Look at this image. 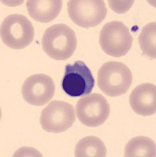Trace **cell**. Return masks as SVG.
<instances>
[{
	"label": "cell",
	"mask_w": 156,
	"mask_h": 157,
	"mask_svg": "<svg viewBox=\"0 0 156 157\" xmlns=\"http://www.w3.org/2000/svg\"><path fill=\"white\" fill-rule=\"evenodd\" d=\"M129 28L121 21L108 22L99 34V44L105 54L114 57L126 55L133 45Z\"/></svg>",
	"instance_id": "4"
},
{
	"label": "cell",
	"mask_w": 156,
	"mask_h": 157,
	"mask_svg": "<svg viewBox=\"0 0 156 157\" xmlns=\"http://www.w3.org/2000/svg\"><path fill=\"white\" fill-rule=\"evenodd\" d=\"M155 142L150 137L138 136L132 138L125 147L126 157H154L156 155Z\"/></svg>",
	"instance_id": "12"
},
{
	"label": "cell",
	"mask_w": 156,
	"mask_h": 157,
	"mask_svg": "<svg viewBox=\"0 0 156 157\" xmlns=\"http://www.w3.org/2000/svg\"><path fill=\"white\" fill-rule=\"evenodd\" d=\"M75 120V113L72 105L54 100L43 109L40 121L45 131L58 134L70 128Z\"/></svg>",
	"instance_id": "7"
},
{
	"label": "cell",
	"mask_w": 156,
	"mask_h": 157,
	"mask_svg": "<svg viewBox=\"0 0 156 157\" xmlns=\"http://www.w3.org/2000/svg\"><path fill=\"white\" fill-rule=\"evenodd\" d=\"M1 39L8 47L22 50L32 43L34 29L31 21L22 14H10L1 24Z\"/></svg>",
	"instance_id": "3"
},
{
	"label": "cell",
	"mask_w": 156,
	"mask_h": 157,
	"mask_svg": "<svg viewBox=\"0 0 156 157\" xmlns=\"http://www.w3.org/2000/svg\"><path fill=\"white\" fill-rule=\"evenodd\" d=\"M77 45L75 32L65 24H57L45 30L42 48L50 58L65 61L72 57Z\"/></svg>",
	"instance_id": "1"
},
{
	"label": "cell",
	"mask_w": 156,
	"mask_h": 157,
	"mask_svg": "<svg viewBox=\"0 0 156 157\" xmlns=\"http://www.w3.org/2000/svg\"><path fill=\"white\" fill-rule=\"evenodd\" d=\"M76 113L82 124L89 127H96L103 124L108 119L110 105L102 94L93 93L78 101Z\"/></svg>",
	"instance_id": "8"
},
{
	"label": "cell",
	"mask_w": 156,
	"mask_h": 157,
	"mask_svg": "<svg viewBox=\"0 0 156 157\" xmlns=\"http://www.w3.org/2000/svg\"><path fill=\"white\" fill-rule=\"evenodd\" d=\"M156 23L151 22L146 25L139 36V43L145 55L155 59L156 57Z\"/></svg>",
	"instance_id": "14"
},
{
	"label": "cell",
	"mask_w": 156,
	"mask_h": 157,
	"mask_svg": "<svg viewBox=\"0 0 156 157\" xmlns=\"http://www.w3.org/2000/svg\"><path fill=\"white\" fill-rule=\"evenodd\" d=\"M132 82L131 70L122 62L107 61L98 71V86L107 96L118 97L125 94L131 86Z\"/></svg>",
	"instance_id": "2"
},
{
	"label": "cell",
	"mask_w": 156,
	"mask_h": 157,
	"mask_svg": "<svg viewBox=\"0 0 156 157\" xmlns=\"http://www.w3.org/2000/svg\"><path fill=\"white\" fill-rule=\"evenodd\" d=\"M70 19L80 27H95L105 19L106 4L102 0H70L67 4Z\"/></svg>",
	"instance_id": "5"
},
{
	"label": "cell",
	"mask_w": 156,
	"mask_h": 157,
	"mask_svg": "<svg viewBox=\"0 0 156 157\" xmlns=\"http://www.w3.org/2000/svg\"><path fill=\"white\" fill-rule=\"evenodd\" d=\"M74 153L77 157H104L106 155V148L99 137L88 136L77 142Z\"/></svg>",
	"instance_id": "13"
},
{
	"label": "cell",
	"mask_w": 156,
	"mask_h": 157,
	"mask_svg": "<svg viewBox=\"0 0 156 157\" xmlns=\"http://www.w3.org/2000/svg\"><path fill=\"white\" fill-rule=\"evenodd\" d=\"M129 104L136 114L152 116L156 113V87L152 83H143L136 86L129 97Z\"/></svg>",
	"instance_id": "10"
},
{
	"label": "cell",
	"mask_w": 156,
	"mask_h": 157,
	"mask_svg": "<svg viewBox=\"0 0 156 157\" xmlns=\"http://www.w3.org/2000/svg\"><path fill=\"white\" fill-rule=\"evenodd\" d=\"M134 1H125V2H122V1H108L109 6H110L112 10L114 12L118 13H126V11L129 10L130 7L132 6Z\"/></svg>",
	"instance_id": "15"
},
{
	"label": "cell",
	"mask_w": 156,
	"mask_h": 157,
	"mask_svg": "<svg viewBox=\"0 0 156 157\" xmlns=\"http://www.w3.org/2000/svg\"><path fill=\"white\" fill-rule=\"evenodd\" d=\"M55 85L53 78L45 74H35L25 79L22 93L26 102L36 106L44 105L53 98Z\"/></svg>",
	"instance_id": "9"
},
{
	"label": "cell",
	"mask_w": 156,
	"mask_h": 157,
	"mask_svg": "<svg viewBox=\"0 0 156 157\" xmlns=\"http://www.w3.org/2000/svg\"><path fill=\"white\" fill-rule=\"evenodd\" d=\"M29 14L41 23H49L55 19L62 7L61 0H29L26 3Z\"/></svg>",
	"instance_id": "11"
},
{
	"label": "cell",
	"mask_w": 156,
	"mask_h": 157,
	"mask_svg": "<svg viewBox=\"0 0 156 157\" xmlns=\"http://www.w3.org/2000/svg\"><path fill=\"white\" fill-rule=\"evenodd\" d=\"M95 85L92 71L84 62L77 61L65 68L62 88L65 93L73 98L89 94Z\"/></svg>",
	"instance_id": "6"
}]
</instances>
